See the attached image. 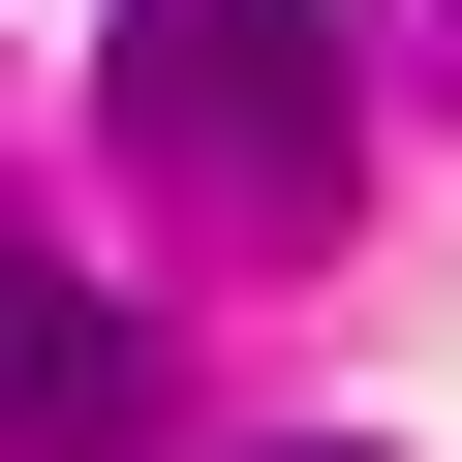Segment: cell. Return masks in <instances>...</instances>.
<instances>
[{"label": "cell", "instance_id": "1", "mask_svg": "<svg viewBox=\"0 0 462 462\" xmlns=\"http://www.w3.org/2000/svg\"><path fill=\"white\" fill-rule=\"evenodd\" d=\"M93 93H124V154H154L185 247H339L370 216V62L309 32V0H124Z\"/></svg>", "mask_w": 462, "mask_h": 462}, {"label": "cell", "instance_id": "2", "mask_svg": "<svg viewBox=\"0 0 462 462\" xmlns=\"http://www.w3.org/2000/svg\"><path fill=\"white\" fill-rule=\"evenodd\" d=\"M124 431H154V339L62 247H0V462H124Z\"/></svg>", "mask_w": 462, "mask_h": 462}, {"label": "cell", "instance_id": "3", "mask_svg": "<svg viewBox=\"0 0 462 462\" xmlns=\"http://www.w3.org/2000/svg\"><path fill=\"white\" fill-rule=\"evenodd\" d=\"M309 462H339V431H309Z\"/></svg>", "mask_w": 462, "mask_h": 462}]
</instances>
